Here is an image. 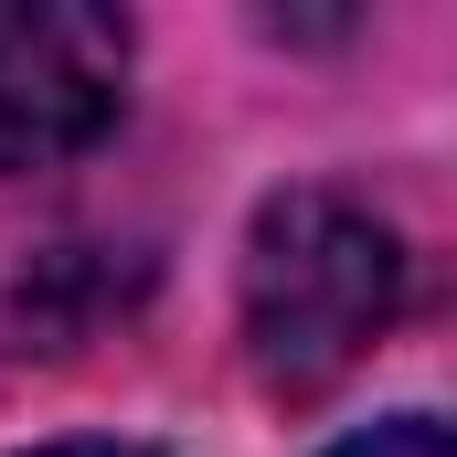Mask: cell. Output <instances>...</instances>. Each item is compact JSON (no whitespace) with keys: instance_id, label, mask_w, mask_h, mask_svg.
<instances>
[{"instance_id":"cell-1","label":"cell","mask_w":457,"mask_h":457,"mask_svg":"<svg viewBox=\"0 0 457 457\" xmlns=\"http://www.w3.org/2000/svg\"><path fill=\"white\" fill-rule=\"evenodd\" d=\"M404 309V234L341 181H287L245 224V277H234V330L266 394L309 404L330 394Z\"/></svg>"},{"instance_id":"cell-2","label":"cell","mask_w":457,"mask_h":457,"mask_svg":"<svg viewBox=\"0 0 457 457\" xmlns=\"http://www.w3.org/2000/svg\"><path fill=\"white\" fill-rule=\"evenodd\" d=\"M128 107V21L96 0H0V170H54Z\"/></svg>"},{"instance_id":"cell-4","label":"cell","mask_w":457,"mask_h":457,"mask_svg":"<svg viewBox=\"0 0 457 457\" xmlns=\"http://www.w3.org/2000/svg\"><path fill=\"white\" fill-rule=\"evenodd\" d=\"M11 457H170V447H138V436H43V447H11Z\"/></svg>"},{"instance_id":"cell-3","label":"cell","mask_w":457,"mask_h":457,"mask_svg":"<svg viewBox=\"0 0 457 457\" xmlns=\"http://www.w3.org/2000/svg\"><path fill=\"white\" fill-rule=\"evenodd\" d=\"M330 457H447V426H436V415H383V426L341 436Z\"/></svg>"}]
</instances>
